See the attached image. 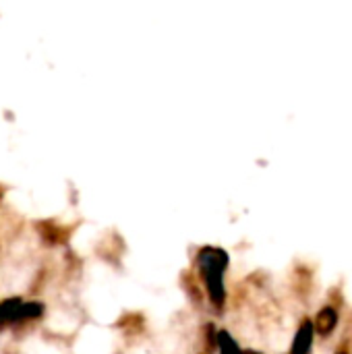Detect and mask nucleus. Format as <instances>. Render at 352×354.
Instances as JSON below:
<instances>
[{"label": "nucleus", "instance_id": "obj_1", "mask_svg": "<svg viewBox=\"0 0 352 354\" xmlns=\"http://www.w3.org/2000/svg\"><path fill=\"white\" fill-rule=\"evenodd\" d=\"M311 338H313V326L307 322L303 324L299 336H297V342H295V354H307L309 346H311Z\"/></svg>", "mask_w": 352, "mask_h": 354}, {"label": "nucleus", "instance_id": "obj_2", "mask_svg": "<svg viewBox=\"0 0 352 354\" xmlns=\"http://www.w3.org/2000/svg\"><path fill=\"white\" fill-rule=\"evenodd\" d=\"M336 322H338L336 313H334L332 309H324L322 315H319V319H317V330H319L322 334H330V332L334 330Z\"/></svg>", "mask_w": 352, "mask_h": 354}]
</instances>
